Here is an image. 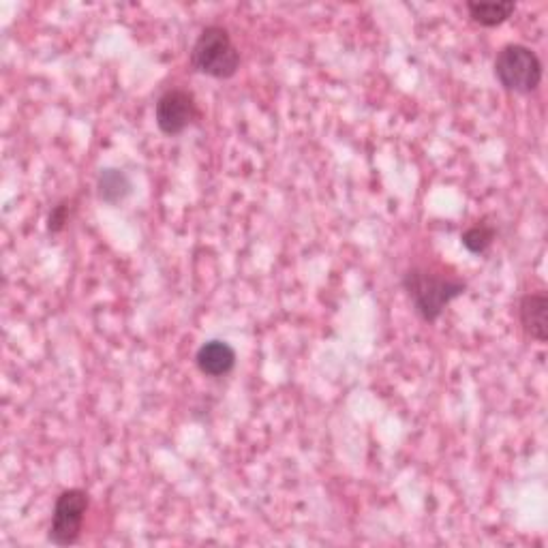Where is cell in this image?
<instances>
[{
	"label": "cell",
	"mask_w": 548,
	"mask_h": 548,
	"mask_svg": "<svg viewBox=\"0 0 548 548\" xmlns=\"http://www.w3.org/2000/svg\"><path fill=\"white\" fill-rule=\"evenodd\" d=\"M401 283L411 304H414V311L429 324L437 322L441 313L448 309V304L463 296L467 289L463 279L426 266L409 268Z\"/></svg>",
	"instance_id": "cell-1"
},
{
	"label": "cell",
	"mask_w": 548,
	"mask_h": 548,
	"mask_svg": "<svg viewBox=\"0 0 548 548\" xmlns=\"http://www.w3.org/2000/svg\"><path fill=\"white\" fill-rule=\"evenodd\" d=\"M191 67L215 80H230L240 69V52L230 30L219 24L206 26L191 48Z\"/></svg>",
	"instance_id": "cell-2"
},
{
	"label": "cell",
	"mask_w": 548,
	"mask_h": 548,
	"mask_svg": "<svg viewBox=\"0 0 548 548\" xmlns=\"http://www.w3.org/2000/svg\"><path fill=\"white\" fill-rule=\"evenodd\" d=\"M542 60L523 43H508L495 56V78L508 93L531 95L542 84Z\"/></svg>",
	"instance_id": "cell-3"
},
{
	"label": "cell",
	"mask_w": 548,
	"mask_h": 548,
	"mask_svg": "<svg viewBox=\"0 0 548 548\" xmlns=\"http://www.w3.org/2000/svg\"><path fill=\"white\" fill-rule=\"evenodd\" d=\"M90 495L84 489H67L56 497L48 540L54 546H71L80 540Z\"/></svg>",
	"instance_id": "cell-4"
},
{
	"label": "cell",
	"mask_w": 548,
	"mask_h": 548,
	"mask_svg": "<svg viewBox=\"0 0 548 548\" xmlns=\"http://www.w3.org/2000/svg\"><path fill=\"white\" fill-rule=\"evenodd\" d=\"M200 116L197 101L191 90L170 88L155 103V123L167 137L185 133Z\"/></svg>",
	"instance_id": "cell-5"
},
{
	"label": "cell",
	"mask_w": 548,
	"mask_h": 548,
	"mask_svg": "<svg viewBox=\"0 0 548 548\" xmlns=\"http://www.w3.org/2000/svg\"><path fill=\"white\" fill-rule=\"evenodd\" d=\"M195 364L206 377H225L236 367V349L225 341H206L195 352Z\"/></svg>",
	"instance_id": "cell-6"
},
{
	"label": "cell",
	"mask_w": 548,
	"mask_h": 548,
	"mask_svg": "<svg viewBox=\"0 0 548 548\" xmlns=\"http://www.w3.org/2000/svg\"><path fill=\"white\" fill-rule=\"evenodd\" d=\"M519 319L527 337L538 343L548 341V296L525 294L519 302Z\"/></svg>",
	"instance_id": "cell-7"
},
{
	"label": "cell",
	"mask_w": 548,
	"mask_h": 548,
	"mask_svg": "<svg viewBox=\"0 0 548 548\" xmlns=\"http://www.w3.org/2000/svg\"><path fill=\"white\" fill-rule=\"evenodd\" d=\"M131 180L123 170H116V167H105V170L99 172L97 176V195L99 200L116 206L120 202H125L131 195Z\"/></svg>",
	"instance_id": "cell-8"
},
{
	"label": "cell",
	"mask_w": 548,
	"mask_h": 548,
	"mask_svg": "<svg viewBox=\"0 0 548 548\" xmlns=\"http://www.w3.org/2000/svg\"><path fill=\"white\" fill-rule=\"evenodd\" d=\"M465 7L469 18L484 28H495L504 24L516 11V3H512V0H499V3H474V0H469Z\"/></svg>",
	"instance_id": "cell-9"
},
{
	"label": "cell",
	"mask_w": 548,
	"mask_h": 548,
	"mask_svg": "<svg viewBox=\"0 0 548 548\" xmlns=\"http://www.w3.org/2000/svg\"><path fill=\"white\" fill-rule=\"evenodd\" d=\"M495 236H497V230L493 225L489 223H476V225H471L469 230L463 232L461 236V242H463V247L469 251V253H474V255H482L491 249V245L495 242Z\"/></svg>",
	"instance_id": "cell-10"
},
{
	"label": "cell",
	"mask_w": 548,
	"mask_h": 548,
	"mask_svg": "<svg viewBox=\"0 0 548 548\" xmlns=\"http://www.w3.org/2000/svg\"><path fill=\"white\" fill-rule=\"evenodd\" d=\"M71 212H73V202L71 200L58 202L48 215V232L50 234L63 232L67 227V223H69V219H71Z\"/></svg>",
	"instance_id": "cell-11"
}]
</instances>
